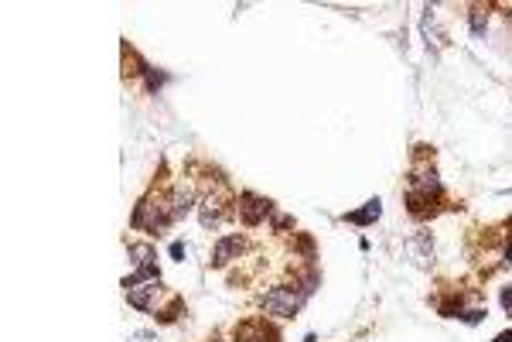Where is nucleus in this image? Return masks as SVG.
<instances>
[{
  "mask_svg": "<svg viewBox=\"0 0 512 342\" xmlns=\"http://www.w3.org/2000/svg\"><path fill=\"white\" fill-rule=\"evenodd\" d=\"M154 295H161V284L157 281H144V284H127V298L134 308H151Z\"/></svg>",
  "mask_w": 512,
  "mask_h": 342,
  "instance_id": "7ed1b4c3",
  "label": "nucleus"
},
{
  "mask_svg": "<svg viewBox=\"0 0 512 342\" xmlns=\"http://www.w3.org/2000/svg\"><path fill=\"white\" fill-rule=\"evenodd\" d=\"M236 336L246 342H273V332H267L263 325H239Z\"/></svg>",
  "mask_w": 512,
  "mask_h": 342,
  "instance_id": "1a4fd4ad",
  "label": "nucleus"
},
{
  "mask_svg": "<svg viewBox=\"0 0 512 342\" xmlns=\"http://www.w3.org/2000/svg\"><path fill=\"white\" fill-rule=\"evenodd\" d=\"M495 342H512V332H506V336H499Z\"/></svg>",
  "mask_w": 512,
  "mask_h": 342,
  "instance_id": "ddd939ff",
  "label": "nucleus"
},
{
  "mask_svg": "<svg viewBox=\"0 0 512 342\" xmlns=\"http://www.w3.org/2000/svg\"><path fill=\"white\" fill-rule=\"evenodd\" d=\"M161 83H164V75H161V72H154V68H147V86H151V90H157Z\"/></svg>",
  "mask_w": 512,
  "mask_h": 342,
  "instance_id": "9b49d317",
  "label": "nucleus"
},
{
  "mask_svg": "<svg viewBox=\"0 0 512 342\" xmlns=\"http://www.w3.org/2000/svg\"><path fill=\"white\" fill-rule=\"evenodd\" d=\"M471 28H475V35H482V28H485V11H475V14H471Z\"/></svg>",
  "mask_w": 512,
  "mask_h": 342,
  "instance_id": "9d476101",
  "label": "nucleus"
},
{
  "mask_svg": "<svg viewBox=\"0 0 512 342\" xmlns=\"http://www.w3.org/2000/svg\"><path fill=\"white\" fill-rule=\"evenodd\" d=\"M403 253H406V260H413L417 267H427V264L434 260V243H430L427 233H417V236H410V240L403 243Z\"/></svg>",
  "mask_w": 512,
  "mask_h": 342,
  "instance_id": "f03ea898",
  "label": "nucleus"
},
{
  "mask_svg": "<svg viewBox=\"0 0 512 342\" xmlns=\"http://www.w3.org/2000/svg\"><path fill=\"white\" fill-rule=\"evenodd\" d=\"M239 250H243V236H225V240H219V247H216V264H219V267L229 264Z\"/></svg>",
  "mask_w": 512,
  "mask_h": 342,
  "instance_id": "423d86ee",
  "label": "nucleus"
},
{
  "mask_svg": "<svg viewBox=\"0 0 512 342\" xmlns=\"http://www.w3.org/2000/svg\"><path fill=\"white\" fill-rule=\"evenodd\" d=\"M219 219H223V195H219V192H208V195L201 199V226L212 229Z\"/></svg>",
  "mask_w": 512,
  "mask_h": 342,
  "instance_id": "20e7f679",
  "label": "nucleus"
},
{
  "mask_svg": "<svg viewBox=\"0 0 512 342\" xmlns=\"http://www.w3.org/2000/svg\"><path fill=\"white\" fill-rule=\"evenodd\" d=\"M192 209V188H178L171 199H168V212H171V223L175 219H181L185 212Z\"/></svg>",
  "mask_w": 512,
  "mask_h": 342,
  "instance_id": "0eeeda50",
  "label": "nucleus"
},
{
  "mask_svg": "<svg viewBox=\"0 0 512 342\" xmlns=\"http://www.w3.org/2000/svg\"><path fill=\"white\" fill-rule=\"evenodd\" d=\"M502 305L512 312V288H506V291H502Z\"/></svg>",
  "mask_w": 512,
  "mask_h": 342,
  "instance_id": "f8f14e48",
  "label": "nucleus"
},
{
  "mask_svg": "<svg viewBox=\"0 0 512 342\" xmlns=\"http://www.w3.org/2000/svg\"><path fill=\"white\" fill-rule=\"evenodd\" d=\"M379 212H382V205H379V199H373V202H366V209H358V212H349L345 219H349V223H358V226H366V223L379 219Z\"/></svg>",
  "mask_w": 512,
  "mask_h": 342,
  "instance_id": "6e6552de",
  "label": "nucleus"
},
{
  "mask_svg": "<svg viewBox=\"0 0 512 342\" xmlns=\"http://www.w3.org/2000/svg\"><path fill=\"white\" fill-rule=\"evenodd\" d=\"M239 212H243V219L253 226V223H260L263 216L270 212V202L263 199H256V195H243V205H239Z\"/></svg>",
  "mask_w": 512,
  "mask_h": 342,
  "instance_id": "39448f33",
  "label": "nucleus"
},
{
  "mask_svg": "<svg viewBox=\"0 0 512 342\" xmlns=\"http://www.w3.org/2000/svg\"><path fill=\"white\" fill-rule=\"evenodd\" d=\"M301 305H304V295H297L294 288H273L263 298V308H267L273 319H290Z\"/></svg>",
  "mask_w": 512,
  "mask_h": 342,
  "instance_id": "f257e3e1",
  "label": "nucleus"
}]
</instances>
